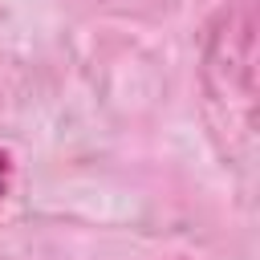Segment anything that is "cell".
<instances>
[{"mask_svg": "<svg viewBox=\"0 0 260 260\" xmlns=\"http://www.w3.org/2000/svg\"><path fill=\"white\" fill-rule=\"evenodd\" d=\"M8 183H12V154L0 146V199L8 195Z\"/></svg>", "mask_w": 260, "mask_h": 260, "instance_id": "obj_1", "label": "cell"}]
</instances>
